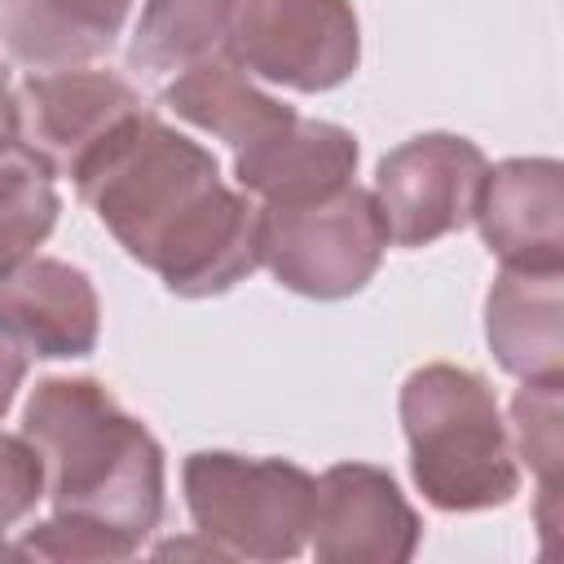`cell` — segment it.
<instances>
[{"mask_svg":"<svg viewBox=\"0 0 564 564\" xmlns=\"http://www.w3.org/2000/svg\"><path fill=\"white\" fill-rule=\"evenodd\" d=\"M194 533L216 542L225 560H295L308 546L317 480L291 458H247L234 449H198L181 467Z\"/></svg>","mask_w":564,"mask_h":564,"instance_id":"4","label":"cell"},{"mask_svg":"<svg viewBox=\"0 0 564 564\" xmlns=\"http://www.w3.org/2000/svg\"><path fill=\"white\" fill-rule=\"evenodd\" d=\"M485 339L520 383H564V269H502L485 295Z\"/></svg>","mask_w":564,"mask_h":564,"instance_id":"13","label":"cell"},{"mask_svg":"<svg viewBox=\"0 0 564 564\" xmlns=\"http://www.w3.org/2000/svg\"><path fill=\"white\" fill-rule=\"evenodd\" d=\"M0 560H22V555H18V546H9V542L0 538Z\"/></svg>","mask_w":564,"mask_h":564,"instance_id":"23","label":"cell"},{"mask_svg":"<svg viewBox=\"0 0 564 564\" xmlns=\"http://www.w3.org/2000/svg\"><path fill=\"white\" fill-rule=\"evenodd\" d=\"M132 0H0V44L31 70L84 66L119 40Z\"/></svg>","mask_w":564,"mask_h":564,"instance_id":"14","label":"cell"},{"mask_svg":"<svg viewBox=\"0 0 564 564\" xmlns=\"http://www.w3.org/2000/svg\"><path fill=\"white\" fill-rule=\"evenodd\" d=\"M560 410H564V383H520L511 397V449L529 463L538 476V524L551 538L555 511H560V467H564V436H560Z\"/></svg>","mask_w":564,"mask_h":564,"instance_id":"18","label":"cell"},{"mask_svg":"<svg viewBox=\"0 0 564 564\" xmlns=\"http://www.w3.org/2000/svg\"><path fill=\"white\" fill-rule=\"evenodd\" d=\"M388 225L361 185L313 203L260 207V264L304 300H348L383 264Z\"/></svg>","mask_w":564,"mask_h":564,"instance_id":"5","label":"cell"},{"mask_svg":"<svg viewBox=\"0 0 564 564\" xmlns=\"http://www.w3.org/2000/svg\"><path fill=\"white\" fill-rule=\"evenodd\" d=\"M70 181L106 234L181 300L225 295L260 269V203L229 189L216 154L145 106Z\"/></svg>","mask_w":564,"mask_h":564,"instance_id":"1","label":"cell"},{"mask_svg":"<svg viewBox=\"0 0 564 564\" xmlns=\"http://www.w3.org/2000/svg\"><path fill=\"white\" fill-rule=\"evenodd\" d=\"M410 476L436 511H489L520 494V463L485 375L432 361L401 383Z\"/></svg>","mask_w":564,"mask_h":564,"instance_id":"3","label":"cell"},{"mask_svg":"<svg viewBox=\"0 0 564 564\" xmlns=\"http://www.w3.org/2000/svg\"><path fill=\"white\" fill-rule=\"evenodd\" d=\"M0 326L26 357H88L101 335V300L79 264L35 251L0 282Z\"/></svg>","mask_w":564,"mask_h":564,"instance_id":"11","label":"cell"},{"mask_svg":"<svg viewBox=\"0 0 564 564\" xmlns=\"http://www.w3.org/2000/svg\"><path fill=\"white\" fill-rule=\"evenodd\" d=\"M40 498H44V463L35 445L22 432L18 436L0 432V533L26 520Z\"/></svg>","mask_w":564,"mask_h":564,"instance_id":"20","label":"cell"},{"mask_svg":"<svg viewBox=\"0 0 564 564\" xmlns=\"http://www.w3.org/2000/svg\"><path fill=\"white\" fill-rule=\"evenodd\" d=\"M471 220L502 269H564V167L555 159L489 167Z\"/></svg>","mask_w":564,"mask_h":564,"instance_id":"10","label":"cell"},{"mask_svg":"<svg viewBox=\"0 0 564 564\" xmlns=\"http://www.w3.org/2000/svg\"><path fill=\"white\" fill-rule=\"evenodd\" d=\"M225 57L291 93H330L361 62V26L348 0H229Z\"/></svg>","mask_w":564,"mask_h":564,"instance_id":"6","label":"cell"},{"mask_svg":"<svg viewBox=\"0 0 564 564\" xmlns=\"http://www.w3.org/2000/svg\"><path fill=\"white\" fill-rule=\"evenodd\" d=\"M141 551V542L106 529V524H93V520H79V516H48L40 520L35 529L22 533L18 542V555L22 560H53V564H66V560H132Z\"/></svg>","mask_w":564,"mask_h":564,"instance_id":"19","label":"cell"},{"mask_svg":"<svg viewBox=\"0 0 564 564\" xmlns=\"http://www.w3.org/2000/svg\"><path fill=\"white\" fill-rule=\"evenodd\" d=\"M163 106L176 119L212 132L216 141H225L234 150L251 145L256 137L273 132L278 123H286L295 115L291 106H282L278 97L256 88L251 75L225 53L172 75V84L163 88Z\"/></svg>","mask_w":564,"mask_h":564,"instance_id":"15","label":"cell"},{"mask_svg":"<svg viewBox=\"0 0 564 564\" xmlns=\"http://www.w3.org/2000/svg\"><path fill=\"white\" fill-rule=\"evenodd\" d=\"M44 463V498L57 516L106 524L145 542L163 520V445L106 383L40 379L18 427Z\"/></svg>","mask_w":564,"mask_h":564,"instance_id":"2","label":"cell"},{"mask_svg":"<svg viewBox=\"0 0 564 564\" xmlns=\"http://www.w3.org/2000/svg\"><path fill=\"white\" fill-rule=\"evenodd\" d=\"M53 163L22 137H0V282L31 260L57 225Z\"/></svg>","mask_w":564,"mask_h":564,"instance_id":"17","label":"cell"},{"mask_svg":"<svg viewBox=\"0 0 564 564\" xmlns=\"http://www.w3.org/2000/svg\"><path fill=\"white\" fill-rule=\"evenodd\" d=\"M489 159L458 132H419L388 150L375 172V203L388 225V242L427 247L471 225Z\"/></svg>","mask_w":564,"mask_h":564,"instance_id":"7","label":"cell"},{"mask_svg":"<svg viewBox=\"0 0 564 564\" xmlns=\"http://www.w3.org/2000/svg\"><path fill=\"white\" fill-rule=\"evenodd\" d=\"M22 379H26V348L0 326V419L9 414V405H13L18 388H22Z\"/></svg>","mask_w":564,"mask_h":564,"instance_id":"21","label":"cell"},{"mask_svg":"<svg viewBox=\"0 0 564 564\" xmlns=\"http://www.w3.org/2000/svg\"><path fill=\"white\" fill-rule=\"evenodd\" d=\"M137 110L141 97L128 79L88 66L35 70L18 93V128H26V141L66 176Z\"/></svg>","mask_w":564,"mask_h":564,"instance_id":"9","label":"cell"},{"mask_svg":"<svg viewBox=\"0 0 564 564\" xmlns=\"http://www.w3.org/2000/svg\"><path fill=\"white\" fill-rule=\"evenodd\" d=\"M423 520L392 471L335 463L317 480L308 546L322 564H405L419 551Z\"/></svg>","mask_w":564,"mask_h":564,"instance_id":"8","label":"cell"},{"mask_svg":"<svg viewBox=\"0 0 564 564\" xmlns=\"http://www.w3.org/2000/svg\"><path fill=\"white\" fill-rule=\"evenodd\" d=\"M357 172V137L326 119L291 115L273 132L234 150V176L260 207L313 203L344 189Z\"/></svg>","mask_w":564,"mask_h":564,"instance_id":"12","label":"cell"},{"mask_svg":"<svg viewBox=\"0 0 564 564\" xmlns=\"http://www.w3.org/2000/svg\"><path fill=\"white\" fill-rule=\"evenodd\" d=\"M229 44V0H145L128 62L150 75H181Z\"/></svg>","mask_w":564,"mask_h":564,"instance_id":"16","label":"cell"},{"mask_svg":"<svg viewBox=\"0 0 564 564\" xmlns=\"http://www.w3.org/2000/svg\"><path fill=\"white\" fill-rule=\"evenodd\" d=\"M0 137H22V128H18V97L9 88L4 66H0Z\"/></svg>","mask_w":564,"mask_h":564,"instance_id":"22","label":"cell"}]
</instances>
